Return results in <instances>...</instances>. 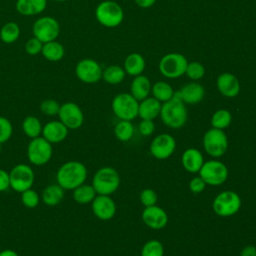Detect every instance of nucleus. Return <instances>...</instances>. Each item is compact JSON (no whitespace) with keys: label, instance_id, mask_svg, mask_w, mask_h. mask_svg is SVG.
I'll return each mask as SVG.
<instances>
[{"label":"nucleus","instance_id":"13","mask_svg":"<svg viewBox=\"0 0 256 256\" xmlns=\"http://www.w3.org/2000/svg\"><path fill=\"white\" fill-rule=\"evenodd\" d=\"M103 69L100 64L94 59L85 58L80 60L75 67V74L77 78L86 84L97 83L102 79Z\"/></svg>","mask_w":256,"mask_h":256},{"label":"nucleus","instance_id":"3","mask_svg":"<svg viewBox=\"0 0 256 256\" xmlns=\"http://www.w3.org/2000/svg\"><path fill=\"white\" fill-rule=\"evenodd\" d=\"M91 185L98 195H111L120 185L119 173L113 167H102L95 172Z\"/></svg>","mask_w":256,"mask_h":256},{"label":"nucleus","instance_id":"19","mask_svg":"<svg viewBox=\"0 0 256 256\" xmlns=\"http://www.w3.org/2000/svg\"><path fill=\"white\" fill-rule=\"evenodd\" d=\"M68 131L69 129L60 120H52L43 125L41 136L51 144H57L66 139Z\"/></svg>","mask_w":256,"mask_h":256},{"label":"nucleus","instance_id":"24","mask_svg":"<svg viewBox=\"0 0 256 256\" xmlns=\"http://www.w3.org/2000/svg\"><path fill=\"white\" fill-rule=\"evenodd\" d=\"M47 6V0H17L16 10L24 16H34L42 13Z\"/></svg>","mask_w":256,"mask_h":256},{"label":"nucleus","instance_id":"5","mask_svg":"<svg viewBox=\"0 0 256 256\" xmlns=\"http://www.w3.org/2000/svg\"><path fill=\"white\" fill-rule=\"evenodd\" d=\"M188 65L186 57L177 52L165 54L159 61L158 69L161 75L169 79H176L185 75Z\"/></svg>","mask_w":256,"mask_h":256},{"label":"nucleus","instance_id":"45","mask_svg":"<svg viewBox=\"0 0 256 256\" xmlns=\"http://www.w3.org/2000/svg\"><path fill=\"white\" fill-rule=\"evenodd\" d=\"M240 256H256V247L253 245L245 246L241 250Z\"/></svg>","mask_w":256,"mask_h":256},{"label":"nucleus","instance_id":"21","mask_svg":"<svg viewBox=\"0 0 256 256\" xmlns=\"http://www.w3.org/2000/svg\"><path fill=\"white\" fill-rule=\"evenodd\" d=\"M181 162L186 171L195 174L201 169L204 163V158L199 150L195 148H188L183 152Z\"/></svg>","mask_w":256,"mask_h":256},{"label":"nucleus","instance_id":"41","mask_svg":"<svg viewBox=\"0 0 256 256\" xmlns=\"http://www.w3.org/2000/svg\"><path fill=\"white\" fill-rule=\"evenodd\" d=\"M42 47H43V43L33 36L32 38L27 40V42L25 44V51L28 55L35 56V55L41 53Z\"/></svg>","mask_w":256,"mask_h":256},{"label":"nucleus","instance_id":"7","mask_svg":"<svg viewBox=\"0 0 256 256\" xmlns=\"http://www.w3.org/2000/svg\"><path fill=\"white\" fill-rule=\"evenodd\" d=\"M139 101L130 93L117 94L111 103L112 111L120 120L131 121L138 116Z\"/></svg>","mask_w":256,"mask_h":256},{"label":"nucleus","instance_id":"33","mask_svg":"<svg viewBox=\"0 0 256 256\" xmlns=\"http://www.w3.org/2000/svg\"><path fill=\"white\" fill-rule=\"evenodd\" d=\"M114 134L119 141L127 142L134 134V126L131 121L120 120L114 128Z\"/></svg>","mask_w":256,"mask_h":256},{"label":"nucleus","instance_id":"28","mask_svg":"<svg viewBox=\"0 0 256 256\" xmlns=\"http://www.w3.org/2000/svg\"><path fill=\"white\" fill-rule=\"evenodd\" d=\"M72 191H73L74 201L80 205H85V204L91 203L97 195L93 186L89 185V184H85V183L76 187Z\"/></svg>","mask_w":256,"mask_h":256},{"label":"nucleus","instance_id":"11","mask_svg":"<svg viewBox=\"0 0 256 256\" xmlns=\"http://www.w3.org/2000/svg\"><path fill=\"white\" fill-rule=\"evenodd\" d=\"M10 188L18 193L32 188L34 184V171L31 166L23 163L15 165L9 171Z\"/></svg>","mask_w":256,"mask_h":256},{"label":"nucleus","instance_id":"43","mask_svg":"<svg viewBox=\"0 0 256 256\" xmlns=\"http://www.w3.org/2000/svg\"><path fill=\"white\" fill-rule=\"evenodd\" d=\"M206 187V183L203 181V179L200 176H196L192 178L189 182V189L192 193L198 194L201 193Z\"/></svg>","mask_w":256,"mask_h":256},{"label":"nucleus","instance_id":"49","mask_svg":"<svg viewBox=\"0 0 256 256\" xmlns=\"http://www.w3.org/2000/svg\"><path fill=\"white\" fill-rule=\"evenodd\" d=\"M1 150H2V144H0V152H1Z\"/></svg>","mask_w":256,"mask_h":256},{"label":"nucleus","instance_id":"25","mask_svg":"<svg viewBox=\"0 0 256 256\" xmlns=\"http://www.w3.org/2000/svg\"><path fill=\"white\" fill-rule=\"evenodd\" d=\"M145 66L146 62L144 57L136 52L127 55L123 64V68L126 74L133 77L141 75L145 69Z\"/></svg>","mask_w":256,"mask_h":256},{"label":"nucleus","instance_id":"14","mask_svg":"<svg viewBox=\"0 0 256 256\" xmlns=\"http://www.w3.org/2000/svg\"><path fill=\"white\" fill-rule=\"evenodd\" d=\"M59 120L68 128L76 130L80 128L84 122V114L82 109L74 102H65L60 105L58 112Z\"/></svg>","mask_w":256,"mask_h":256},{"label":"nucleus","instance_id":"10","mask_svg":"<svg viewBox=\"0 0 256 256\" xmlns=\"http://www.w3.org/2000/svg\"><path fill=\"white\" fill-rule=\"evenodd\" d=\"M198 173L206 185L211 186L223 184L227 180L229 174L227 166L218 160H209L204 162Z\"/></svg>","mask_w":256,"mask_h":256},{"label":"nucleus","instance_id":"31","mask_svg":"<svg viewBox=\"0 0 256 256\" xmlns=\"http://www.w3.org/2000/svg\"><path fill=\"white\" fill-rule=\"evenodd\" d=\"M126 76V72L123 67L119 65H110L106 67L102 72V79L111 85L121 83Z\"/></svg>","mask_w":256,"mask_h":256},{"label":"nucleus","instance_id":"16","mask_svg":"<svg viewBox=\"0 0 256 256\" xmlns=\"http://www.w3.org/2000/svg\"><path fill=\"white\" fill-rule=\"evenodd\" d=\"M93 214L102 221L112 219L116 214V204L110 195H96L91 202Z\"/></svg>","mask_w":256,"mask_h":256},{"label":"nucleus","instance_id":"2","mask_svg":"<svg viewBox=\"0 0 256 256\" xmlns=\"http://www.w3.org/2000/svg\"><path fill=\"white\" fill-rule=\"evenodd\" d=\"M159 116L162 122L169 128L178 129L185 125L188 113L186 105L180 99L178 91L174 92L172 99L162 103Z\"/></svg>","mask_w":256,"mask_h":256},{"label":"nucleus","instance_id":"30","mask_svg":"<svg viewBox=\"0 0 256 256\" xmlns=\"http://www.w3.org/2000/svg\"><path fill=\"white\" fill-rule=\"evenodd\" d=\"M42 128L43 125L39 118H37L36 116L29 115L26 118H24L22 122V130L24 134L31 139L41 136Z\"/></svg>","mask_w":256,"mask_h":256},{"label":"nucleus","instance_id":"9","mask_svg":"<svg viewBox=\"0 0 256 256\" xmlns=\"http://www.w3.org/2000/svg\"><path fill=\"white\" fill-rule=\"evenodd\" d=\"M203 147L209 156L219 158L228 149V137L223 130L211 128L203 136Z\"/></svg>","mask_w":256,"mask_h":256},{"label":"nucleus","instance_id":"22","mask_svg":"<svg viewBox=\"0 0 256 256\" xmlns=\"http://www.w3.org/2000/svg\"><path fill=\"white\" fill-rule=\"evenodd\" d=\"M161 105L162 103L154 97H147L139 101L138 116L141 119L154 120L160 114Z\"/></svg>","mask_w":256,"mask_h":256},{"label":"nucleus","instance_id":"6","mask_svg":"<svg viewBox=\"0 0 256 256\" xmlns=\"http://www.w3.org/2000/svg\"><path fill=\"white\" fill-rule=\"evenodd\" d=\"M241 207L240 196L231 190L220 192L213 200L212 208L215 214L221 217H230L236 214Z\"/></svg>","mask_w":256,"mask_h":256},{"label":"nucleus","instance_id":"32","mask_svg":"<svg viewBox=\"0 0 256 256\" xmlns=\"http://www.w3.org/2000/svg\"><path fill=\"white\" fill-rule=\"evenodd\" d=\"M20 36V27L16 22L10 21L5 23L0 29V38L6 44H12Z\"/></svg>","mask_w":256,"mask_h":256},{"label":"nucleus","instance_id":"44","mask_svg":"<svg viewBox=\"0 0 256 256\" xmlns=\"http://www.w3.org/2000/svg\"><path fill=\"white\" fill-rule=\"evenodd\" d=\"M10 188L9 172L4 169H0V192H5Z\"/></svg>","mask_w":256,"mask_h":256},{"label":"nucleus","instance_id":"12","mask_svg":"<svg viewBox=\"0 0 256 256\" xmlns=\"http://www.w3.org/2000/svg\"><path fill=\"white\" fill-rule=\"evenodd\" d=\"M32 32L39 41L47 43L57 39L60 33V25L54 17L42 16L34 22Z\"/></svg>","mask_w":256,"mask_h":256},{"label":"nucleus","instance_id":"23","mask_svg":"<svg viewBox=\"0 0 256 256\" xmlns=\"http://www.w3.org/2000/svg\"><path fill=\"white\" fill-rule=\"evenodd\" d=\"M151 82L149 78L143 74L135 76L130 85V94L137 100L141 101L151 93Z\"/></svg>","mask_w":256,"mask_h":256},{"label":"nucleus","instance_id":"20","mask_svg":"<svg viewBox=\"0 0 256 256\" xmlns=\"http://www.w3.org/2000/svg\"><path fill=\"white\" fill-rule=\"evenodd\" d=\"M178 94L182 102L185 104L195 105L203 100L205 90L200 83L193 81L185 84L180 90H178Z\"/></svg>","mask_w":256,"mask_h":256},{"label":"nucleus","instance_id":"39","mask_svg":"<svg viewBox=\"0 0 256 256\" xmlns=\"http://www.w3.org/2000/svg\"><path fill=\"white\" fill-rule=\"evenodd\" d=\"M60 104L54 99H45L40 104L41 112L46 116L58 115Z\"/></svg>","mask_w":256,"mask_h":256},{"label":"nucleus","instance_id":"37","mask_svg":"<svg viewBox=\"0 0 256 256\" xmlns=\"http://www.w3.org/2000/svg\"><path fill=\"white\" fill-rule=\"evenodd\" d=\"M20 194H21V197H20L21 202L25 207L33 209L38 206V204L40 202V195L35 190L30 188V189L23 191Z\"/></svg>","mask_w":256,"mask_h":256},{"label":"nucleus","instance_id":"47","mask_svg":"<svg viewBox=\"0 0 256 256\" xmlns=\"http://www.w3.org/2000/svg\"><path fill=\"white\" fill-rule=\"evenodd\" d=\"M0 256H19L15 250L12 249H4L0 251Z\"/></svg>","mask_w":256,"mask_h":256},{"label":"nucleus","instance_id":"29","mask_svg":"<svg viewBox=\"0 0 256 256\" xmlns=\"http://www.w3.org/2000/svg\"><path fill=\"white\" fill-rule=\"evenodd\" d=\"M174 92L175 91L173 90L172 86L165 81H157L151 87L152 97H154L161 103H164V102L172 99Z\"/></svg>","mask_w":256,"mask_h":256},{"label":"nucleus","instance_id":"34","mask_svg":"<svg viewBox=\"0 0 256 256\" xmlns=\"http://www.w3.org/2000/svg\"><path fill=\"white\" fill-rule=\"evenodd\" d=\"M232 121L231 113L226 109H219L214 112L211 118V125L212 128L224 130L227 128Z\"/></svg>","mask_w":256,"mask_h":256},{"label":"nucleus","instance_id":"27","mask_svg":"<svg viewBox=\"0 0 256 256\" xmlns=\"http://www.w3.org/2000/svg\"><path fill=\"white\" fill-rule=\"evenodd\" d=\"M41 54L46 60L51 62H57L64 57L65 49L60 42L53 40L47 43H43Z\"/></svg>","mask_w":256,"mask_h":256},{"label":"nucleus","instance_id":"36","mask_svg":"<svg viewBox=\"0 0 256 256\" xmlns=\"http://www.w3.org/2000/svg\"><path fill=\"white\" fill-rule=\"evenodd\" d=\"M185 75L193 81L200 80L205 75V67L200 62H197V61L188 62Z\"/></svg>","mask_w":256,"mask_h":256},{"label":"nucleus","instance_id":"46","mask_svg":"<svg viewBox=\"0 0 256 256\" xmlns=\"http://www.w3.org/2000/svg\"><path fill=\"white\" fill-rule=\"evenodd\" d=\"M135 3L140 7V8H150L151 6H153L156 2V0H134Z\"/></svg>","mask_w":256,"mask_h":256},{"label":"nucleus","instance_id":"4","mask_svg":"<svg viewBox=\"0 0 256 256\" xmlns=\"http://www.w3.org/2000/svg\"><path fill=\"white\" fill-rule=\"evenodd\" d=\"M95 17L102 26L115 28L124 20V11L117 2L104 0L97 5L95 9Z\"/></svg>","mask_w":256,"mask_h":256},{"label":"nucleus","instance_id":"1","mask_svg":"<svg viewBox=\"0 0 256 256\" xmlns=\"http://www.w3.org/2000/svg\"><path fill=\"white\" fill-rule=\"evenodd\" d=\"M87 174V168L82 162L72 160L65 162L59 167L56 173V180L64 190H74L85 183Z\"/></svg>","mask_w":256,"mask_h":256},{"label":"nucleus","instance_id":"17","mask_svg":"<svg viewBox=\"0 0 256 256\" xmlns=\"http://www.w3.org/2000/svg\"><path fill=\"white\" fill-rule=\"evenodd\" d=\"M141 217L144 224L153 230L163 229L168 223V215L166 211L157 205L145 207Z\"/></svg>","mask_w":256,"mask_h":256},{"label":"nucleus","instance_id":"18","mask_svg":"<svg viewBox=\"0 0 256 256\" xmlns=\"http://www.w3.org/2000/svg\"><path fill=\"white\" fill-rule=\"evenodd\" d=\"M216 86L220 94L227 98H234L240 92V83L238 78L229 72L221 73L217 77Z\"/></svg>","mask_w":256,"mask_h":256},{"label":"nucleus","instance_id":"35","mask_svg":"<svg viewBox=\"0 0 256 256\" xmlns=\"http://www.w3.org/2000/svg\"><path fill=\"white\" fill-rule=\"evenodd\" d=\"M141 256H164L163 244L158 240L147 241L141 249Z\"/></svg>","mask_w":256,"mask_h":256},{"label":"nucleus","instance_id":"42","mask_svg":"<svg viewBox=\"0 0 256 256\" xmlns=\"http://www.w3.org/2000/svg\"><path fill=\"white\" fill-rule=\"evenodd\" d=\"M138 129H139V132L141 135L150 136L151 134H153V132L155 130V124H154L153 120L142 119V121L139 123Z\"/></svg>","mask_w":256,"mask_h":256},{"label":"nucleus","instance_id":"8","mask_svg":"<svg viewBox=\"0 0 256 256\" xmlns=\"http://www.w3.org/2000/svg\"><path fill=\"white\" fill-rule=\"evenodd\" d=\"M52 154V144L42 136L31 139L27 146V158L35 166H42L48 163Z\"/></svg>","mask_w":256,"mask_h":256},{"label":"nucleus","instance_id":"26","mask_svg":"<svg viewBox=\"0 0 256 256\" xmlns=\"http://www.w3.org/2000/svg\"><path fill=\"white\" fill-rule=\"evenodd\" d=\"M65 190L58 184H50L46 186L42 192V202L47 206H56L60 204L64 198Z\"/></svg>","mask_w":256,"mask_h":256},{"label":"nucleus","instance_id":"15","mask_svg":"<svg viewBox=\"0 0 256 256\" xmlns=\"http://www.w3.org/2000/svg\"><path fill=\"white\" fill-rule=\"evenodd\" d=\"M175 149L176 141L172 135L167 133L157 135L150 144V153L158 160L169 158L174 153Z\"/></svg>","mask_w":256,"mask_h":256},{"label":"nucleus","instance_id":"38","mask_svg":"<svg viewBox=\"0 0 256 256\" xmlns=\"http://www.w3.org/2000/svg\"><path fill=\"white\" fill-rule=\"evenodd\" d=\"M13 133V126L9 119L4 116H0V144L7 142Z\"/></svg>","mask_w":256,"mask_h":256},{"label":"nucleus","instance_id":"48","mask_svg":"<svg viewBox=\"0 0 256 256\" xmlns=\"http://www.w3.org/2000/svg\"><path fill=\"white\" fill-rule=\"evenodd\" d=\"M52 1H56V2H64L66 0H52Z\"/></svg>","mask_w":256,"mask_h":256},{"label":"nucleus","instance_id":"40","mask_svg":"<svg viewBox=\"0 0 256 256\" xmlns=\"http://www.w3.org/2000/svg\"><path fill=\"white\" fill-rule=\"evenodd\" d=\"M139 199L145 207H148V206L156 205L157 200H158V196H157V193L153 189L146 188V189L141 191Z\"/></svg>","mask_w":256,"mask_h":256}]
</instances>
